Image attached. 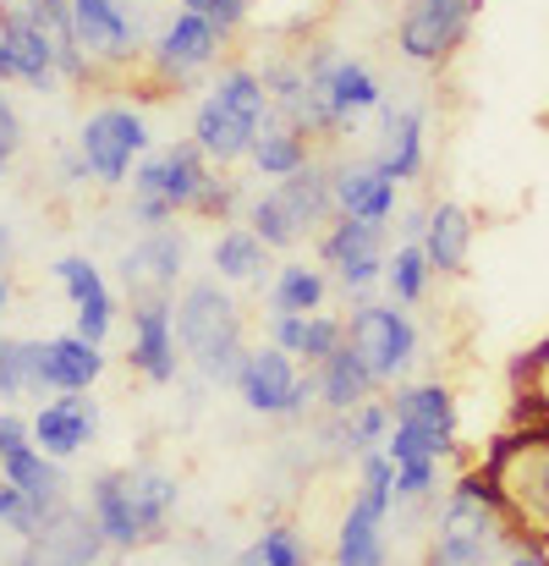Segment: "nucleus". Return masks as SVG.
<instances>
[{
	"mask_svg": "<svg viewBox=\"0 0 549 566\" xmlns=\"http://www.w3.org/2000/svg\"><path fill=\"white\" fill-rule=\"evenodd\" d=\"M517 539H522V534L511 528L495 479L484 473V462H473V468H462V473L445 484V495L434 501V534H429L423 562L495 566Z\"/></svg>",
	"mask_w": 549,
	"mask_h": 566,
	"instance_id": "f257e3e1",
	"label": "nucleus"
},
{
	"mask_svg": "<svg viewBox=\"0 0 549 566\" xmlns=\"http://www.w3.org/2000/svg\"><path fill=\"white\" fill-rule=\"evenodd\" d=\"M270 122H275V105H270V88H264L258 66H253V61H225V66L209 72V88H203V99L192 105L187 138H192L214 166L236 171V166L253 155V144H258V133H264Z\"/></svg>",
	"mask_w": 549,
	"mask_h": 566,
	"instance_id": "f03ea898",
	"label": "nucleus"
},
{
	"mask_svg": "<svg viewBox=\"0 0 549 566\" xmlns=\"http://www.w3.org/2000/svg\"><path fill=\"white\" fill-rule=\"evenodd\" d=\"M177 342L198 385H236L247 358V314L236 303V286L220 275H198L177 292Z\"/></svg>",
	"mask_w": 549,
	"mask_h": 566,
	"instance_id": "7ed1b4c3",
	"label": "nucleus"
},
{
	"mask_svg": "<svg viewBox=\"0 0 549 566\" xmlns=\"http://www.w3.org/2000/svg\"><path fill=\"white\" fill-rule=\"evenodd\" d=\"M478 462L495 479L511 528L549 551V423H511L484 446Z\"/></svg>",
	"mask_w": 549,
	"mask_h": 566,
	"instance_id": "20e7f679",
	"label": "nucleus"
},
{
	"mask_svg": "<svg viewBox=\"0 0 549 566\" xmlns=\"http://www.w3.org/2000/svg\"><path fill=\"white\" fill-rule=\"evenodd\" d=\"M336 214H341V209H336V177H330L325 160H314V166H303L297 177H281V182L253 192L242 220L264 237L270 253H297V248H303L308 237H319Z\"/></svg>",
	"mask_w": 549,
	"mask_h": 566,
	"instance_id": "39448f33",
	"label": "nucleus"
},
{
	"mask_svg": "<svg viewBox=\"0 0 549 566\" xmlns=\"http://www.w3.org/2000/svg\"><path fill=\"white\" fill-rule=\"evenodd\" d=\"M395 512V462L390 451H368L358 457V495L347 501L341 523H336V545H330V562L336 566H390V523Z\"/></svg>",
	"mask_w": 549,
	"mask_h": 566,
	"instance_id": "423d86ee",
	"label": "nucleus"
},
{
	"mask_svg": "<svg viewBox=\"0 0 549 566\" xmlns=\"http://www.w3.org/2000/svg\"><path fill=\"white\" fill-rule=\"evenodd\" d=\"M225 44H231V33H225L220 22H209L203 11L177 6V11L160 22V33L149 39V55H144L138 72H144L149 94H182L187 83H198L203 72L225 66V61H220Z\"/></svg>",
	"mask_w": 549,
	"mask_h": 566,
	"instance_id": "0eeeda50",
	"label": "nucleus"
},
{
	"mask_svg": "<svg viewBox=\"0 0 549 566\" xmlns=\"http://www.w3.org/2000/svg\"><path fill=\"white\" fill-rule=\"evenodd\" d=\"M149 149H155V138H149V111L144 105L105 99L77 122V155L88 160L94 188H133V171H138V160Z\"/></svg>",
	"mask_w": 549,
	"mask_h": 566,
	"instance_id": "6e6552de",
	"label": "nucleus"
},
{
	"mask_svg": "<svg viewBox=\"0 0 549 566\" xmlns=\"http://www.w3.org/2000/svg\"><path fill=\"white\" fill-rule=\"evenodd\" d=\"M484 17V0H401L395 6V55L418 72H445L473 28Z\"/></svg>",
	"mask_w": 549,
	"mask_h": 566,
	"instance_id": "1a4fd4ad",
	"label": "nucleus"
},
{
	"mask_svg": "<svg viewBox=\"0 0 549 566\" xmlns=\"http://www.w3.org/2000/svg\"><path fill=\"white\" fill-rule=\"evenodd\" d=\"M242 407L253 418H281V423H303L314 407H319V385H314V369H303L292 353H281L275 342H258L247 347L242 369H236V385Z\"/></svg>",
	"mask_w": 549,
	"mask_h": 566,
	"instance_id": "9d476101",
	"label": "nucleus"
},
{
	"mask_svg": "<svg viewBox=\"0 0 549 566\" xmlns=\"http://www.w3.org/2000/svg\"><path fill=\"white\" fill-rule=\"evenodd\" d=\"M72 39L88 50V61L105 77H122L144 66L155 33L144 28L133 0H72Z\"/></svg>",
	"mask_w": 549,
	"mask_h": 566,
	"instance_id": "9b49d317",
	"label": "nucleus"
},
{
	"mask_svg": "<svg viewBox=\"0 0 549 566\" xmlns=\"http://www.w3.org/2000/svg\"><path fill=\"white\" fill-rule=\"evenodd\" d=\"M347 347L363 353V364L373 369L379 385H401L418 364V325L401 303L390 297H363L347 314Z\"/></svg>",
	"mask_w": 549,
	"mask_h": 566,
	"instance_id": "f8f14e48",
	"label": "nucleus"
},
{
	"mask_svg": "<svg viewBox=\"0 0 549 566\" xmlns=\"http://www.w3.org/2000/svg\"><path fill=\"white\" fill-rule=\"evenodd\" d=\"M303 72H308V88L352 127L358 116H373V111H384V83H379V72L358 61V55H347L341 44H330V39H308L303 50Z\"/></svg>",
	"mask_w": 549,
	"mask_h": 566,
	"instance_id": "ddd939ff",
	"label": "nucleus"
},
{
	"mask_svg": "<svg viewBox=\"0 0 549 566\" xmlns=\"http://www.w3.org/2000/svg\"><path fill=\"white\" fill-rule=\"evenodd\" d=\"M0 72L6 83H22L28 94H61V61H55V28L39 22L28 6H0Z\"/></svg>",
	"mask_w": 549,
	"mask_h": 566,
	"instance_id": "4468645a",
	"label": "nucleus"
},
{
	"mask_svg": "<svg viewBox=\"0 0 549 566\" xmlns=\"http://www.w3.org/2000/svg\"><path fill=\"white\" fill-rule=\"evenodd\" d=\"M187 259H192V237L182 226H160V231H144L133 248H122L116 259V281L133 303H149V297H177L187 286Z\"/></svg>",
	"mask_w": 549,
	"mask_h": 566,
	"instance_id": "2eb2a0df",
	"label": "nucleus"
},
{
	"mask_svg": "<svg viewBox=\"0 0 549 566\" xmlns=\"http://www.w3.org/2000/svg\"><path fill=\"white\" fill-rule=\"evenodd\" d=\"M127 369L144 385H177L187 353L177 342V297H149L127 308Z\"/></svg>",
	"mask_w": 549,
	"mask_h": 566,
	"instance_id": "dca6fc26",
	"label": "nucleus"
},
{
	"mask_svg": "<svg viewBox=\"0 0 549 566\" xmlns=\"http://www.w3.org/2000/svg\"><path fill=\"white\" fill-rule=\"evenodd\" d=\"M50 281H55V286L66 292V303H72V331L105 347L110 331H116V292H110V275H105L88 253H61V259H50Z\"/></svg>",
	"mask_w": 549,
	"mask_h": 566,
	"instance_id": "f3484780",
	"label": "nucleus"
},
{
	"mask_svg": "<svg viewBox=\"0 0 549 566\" xmlns=\"http://www.w3.org/2000/svg\"><path fill=\"white\" fill-rule=\"evenodd\" d=\"M33 446L55 462L83 457L99 440V396L94 390H61V396H39L33 407Z\"/></svg>",
	"mask_w": 549,
	"mask_h": 566,
	"instance_id": "a211bd4d",
	"label": "nucleus"
},
{
	"mask_svg": "<svg viewBox=\"0 0 549 566\" xmlns=\"http://www.w3.org/2000/svg\"><path fill=\"white\" fill-rule=\"evenodd\" d=\"M373 166H379L395 188L423 182V171H429V111H423V105H412V99H395V105H390V99H384Z\"/></svg>",
	"mask_w": 549,
	"mask_h": 566,
	"instance_id": "6ab92c4d",
	"label": "nucleus"
},
{
	"mask_svg": "<svg viewBox=\"0 0 549 566\" xmlns=\"http://www.w3.org/2000/svg\"><path fill=\"white\" fill-rule=\"evenodd\" d=\"M209 171H214V160H209L192 138H171V144H160V149H149V155L138 160V171H133V192L171 198V203H177V214H187V209H192V198H198V188L209 182Z\"/></svg>",
	"mask_w": 549,
	"mask_h": 566,
	"instance_id": "aec40b11",
	"label": "nucleus"
},
{
	"mask_svg": "<svg viewBox=\"0 0 549 566\" xmlns=\"http://www.w3.org/2000/svg\"><path fill=\"white\" fill-rule=\"evenodd\" d=\"M110 369L105 347L77 336V331H61V336H44L39 342V396H61V390H94Z\"/></svg>",
	"mask_w": 549,
	"mask_h": 566,
	"instance_id": "412c9836",
	"label": "nucleus"
},
{
	"mask_svg": "<svg viewBox=\"0 0 549 566\" xmlns=\"http://www.w3.org/2000/svg\"><path fill=\"white\" fill-rule=\"evenodd\" d=\"M83 506L94 512V523H99V534H105L110 551L127 556V551H144V545H149V534H144V523H138V506H133V479H127V468L94 473Z\"/></svg>",
	"mask_w": 549,
	"mask_h": 566,
	"instance_id": "4be33fe9",
	"label": "nucleus"
},
{
	"mask_svg": "<svg viewBox=\"0 0 549 566\" xmlns=\"http://www.w3.org/2000/svg\"><path fill=\"white\" fill-rule=\"evenodd\" d=\"M390 418L395 423H418L440 440H456L462 434V412H456V390L445 379H401L390 385Z\"/></svg>",
	"mask_w": 549,
	"mask_h": 566,
	"instance_id": "5701e85b",
	"label": "nucleus"
},
{
	"mask_svg": "<svg viewBox=\"0 0 549 566\" xmlns=\"http://www.w3.org/2000/svg\"><path fill=\"white\" fill-rule=\"evenodd\" d=\"M209 275H220L225 286H270V248H264V237L247 226V220H236V226H220L214 231V242H209Z\"/></svg>",
	"mask_w": 549,
	"mask_h": 566,
	"instance_id": "b1692460",
	"label": "nucleus"
},
{
	"mask_svg": "<svg viewBox=\"0 0 549 566\" xmlns=\"http://www.w3.org/2000/svg\"><path fill=\"white\" fill-rule=\"evenodd\" d=\"M473 237H478V220H473L467 203H456V198L429 203L423 253H429L434 275H462V270H467V253H473Z\"/></svg>",
	"mask_w": 549,
	"mask_h": 566,
	"instance_id": "393cba45",
	"label": "nucleus"
},
{
	"mask_svg": "<svg viewBox=\"0 0 549 566\" xmlns=\"http://www.w3.org/2000/svg\"><path fill=\"white\" fill-rule=\"evenodd\" d=\"M314 385H319V412H336V418L358 412L363 401H373V396L384 390V385L373 379V369L363 364V353H358V347L330 353V358L314 369Z\"/></svg>",
	"mask_w": 549,
	"mask_h": 566,
	"instance_id": "a878e982",
	"label": "nucleus"
},
{
	"mask_svg": "<svg viewBox=\"0 0 549 566\" xmlns=\"http://www.w3.org/2000/svg\"><path fill=\"white\" fill-rule=\"evenodd\" d=\"M336 177V209L352 220H395V182L373 166V160H341L330 166Z\"/></svg>",
	"mask_w": 549,
	"mask_h": 566,
	"instance_id": "bb28decb",
	"label": "nucleus"
},
{
	"mask_svg": "<svg viewBox=\"0 0 549 566\" xmlns=\"http://www.w3.org/2000/svg\"><path fill=\"white\" fill-rule=\"evenodd\" d=\"M330 270L314 259H286V264H275V275H270V286H264V308L270 314H319V308H330Z\"/></svg>",
	"mask_w": 549,
	"mask_h": 566,
	"instance_id": "cd10ccee",
	"label": "nucleus"
},
{
	"mask_svg": "<svg viewBox=\"0 0 549 566\" xmlns=\"http://www.w3.org/2000/svg\"><path fill=\"white\" fill-rule=\"evenodd\" d=\"M373 253H390V226L384 220H352V214H336L319 237H314V259L336 275L347 270L352 259H373Z\"/></svg>",
	"mask_w": 549,
	"mask_h": 566,
	"instance_id": "c85d7f7f",
	"label": "nucleus"
},
{
	"mask_svg": "<svg viewBox=\"0 0 549 566\" xmlns=\"http://www.w3.org/2000/svg\"><path fill=\"white\" fill-rule=\"evenodd\" d=\"M127 479H133V506H138V523H144L149 545L166 539L171 534V517L182 512V479L171 468H155V462L127 468Z\"/></svg>",
	"mask_w": 549,
	"mask_h": 566,
	"instance_id": "c756f323",
	"label": "nucleus"
},
{
	"mask_svg": "<svg viewBox=\"0 0 549 566\" xmlns=\"http://www.w3.org/2000/svg\"><path fill=\"white\" fill-rule=\"evenodd\" d=\"M61 468H66V462L44 457L33 440L0 457V479H6V484H17V490H22L33 506H44V512H55V506L66 501V473H61Z\"/></svg>",
	"mask_w": 549,
	"mask_h": 566,
	"instance_id": "7c9ffc66",
	"label": "nucleus"
},
{
	"mask_svg": "<svg viewBox=\"0 0 549 566\" xmlns=\"http://www.w3.org/2000/svg\"><path fill=\"white\" fill-rule=\"evenodd\" d=\"M319 155H314V138L297 127V122H270L264 133H258V144H253V155H247V166L258 171V177H270V182H281V177H297L303 166H314Z\"/></svg>",
	"mask_w": 549,
	"mask_h": 566,
	"instance_id": "2f4dec72",
	"label": "nucleus"
},
{
	"mask_svg": "<svg viewBox=\"0 0 549 566\" xmlns=\"http://www.w3.org/2000/svg\"><path fill=\"white\" fill-rule=\"evenodd\" d=\"M511 423H549V336L511 364Z\"/></svg>",
	"mask_w": 549,
	"mask_h": 566,
	"instance_id": "473e14b6",
	"label": "nucleus"
},
{
	"mask_svg": "<svg viewBox=\"0 0 549 566\" xmlns=\"http://www.w3.org/2000/svg\"><path fill=\"white\" fill-rule=\"evenodd\" d=\"M231 566H314V539L297 523H264Z\"/></svg>",
	"mask_w": 549,
	"mask_h": 566,
	"instance_id": "72a5a7b5",
	"label": "nucleus"
},
{
	"mask_svg": "<svg viewBox=\"0 0 549 566\" xmlns=\"http://www.w3.org/2000/svg\"><path fill=\"white\" fill-rule=\"evenodd\" d=\"M434 286V264L423 253V242H395L390 259H384V297L401 303V308H418Z\"/></svg>",
	"mask_w": 549,
	"mask_h": 566,
	"instance_id": "f704fd0d",
	"label": "nucleus"
},
{
	"mask_svg": "<svg viewBox=\"0 0 549 566\" xmlns=\"http://www.w3.org/2000/svg\"><path fill=\"white\" fill-rule=\"evenodd\" d=\"M258 77H264V88H270L275 116H281V122H297L303 105H308V72H303V55L275 50V55L258 61Z\"/></svg>",
	"mask_w": 549,
	"mask_h": 566,
	"instance_id": "c9c22d12",
	"label": "nucleus"
},
{
	"mask_svg": "<svg viewBox=\"0 0 549 566\" xmlns=\"http://www.w3.org/2000/svg\"><path fill=\"white\" fill-rule=\"evenodd\" d=\"M247 182L242 177H231L225 166H214L209 171V182L198 188V198H192V209H187V220H214V226H236L242 214H247Z\"/></svg>",
	"mask_w": 549,
	"mask_h": 566,
	"instance_id": "e433bc0d",
	"label": "nucleus"
},
{
	"mask_svg": "<svg viewBox=\"0 0 549 566\" xmlns=\"http://www.w3.org/2000/svg\"><path fill=\"white\" fill-rule=\"evenodd\" d=\"M39 396V342L0 336V407H17Z\"/></svg>",
	"mask_w": 549,
	"mask_h": 566,
	"instance_id": "4c0bfd02",
	"label": "nucleus"
},
{
	"mask_svg": "<svg viewBox=\"0 0 549 566\" xmlns=\"http://www.w3.org/2000/svg\"><path fill=\"white\" fill-rule=\"evenodd\" d=\"M347 347V314H330V308H319V314H308L303 319V342H297V364L303 369H319L330 353H341Z\"/></svg>",
	"mask_w": 549,
	"mask_h": 566,
	"instance_id": "58836bf2",
	"label": "nucleus"
},
{
	"mask_svg": "<svg viewBox=\"0 0 549 566\" xmlns=\"http://www.w3.org/2000/svg\"><path fill=\"white\" fill-rule=\"evenodd\" d=\"M44 523H50V512H44V506H33L17 484H6V479H0V534H11V539L22 545V539H33Z\"/></svg>",
	"mask_w": 549,
	"mask_h": 566,
	"instance_id": "ea45409f",
	"label": "nucleus"
},
{
	"mask_svg": "<svg viewBox=\"0 0 549 566\" xmlns=\"http://www.w3.org/2000/svg\"><path fill=\"white\" fill-rule=\"evenodd\" d=\"M440 462H395V506H434Z\"/></svg>",
	"mask_w": 549,
	"mask_h": 566,
	"instance_id": "a19ab883",
	"label": "nucleus"
},
{
	"mask_svg": "<svg viewBox=\"0 0 549 566\" xmlns=\"http://www.w3.org/2000/svg\"><path fill=\"white\" fill-rule=\"evenodd\" d=\"M127 226H138V231H160V226H177L182 214H177V203L171 198H155V192H133L127 198V214H122Z\"/></svg>",
	"mask_w": 549,
	"mask_h": 566,
	"instance_id": "79ce46f5",
	"label": "nucleus"
},
{
	"mask_svg": "<svg viewBox=\"0 0 549 566\" xmlns=\"http://www.w3.org/2000/svg\"><path fill=\"white\" fill-rule=\"evenodd\" d=\"M22 144H28V127H22V111H17V99L0 88V177L17 166V155H22Z\"/></svg>",
	"mask_w": 549,
	"mask_h": 566,
	"instance_id": "37998d69",
	"label": "nucleus"
},
{
	"mask_svg": "<svg viewBox=\"0 0 549 566\" xmlns=\"http://www.w3.org/2000/svg\"><path fill=\"white\" fill-rule=\"evenodd\" d=\"M177 6H187V11H203L209 22H220L225 33H236L247 17H253V0H177Z\"/></svg>",
	"mask_w": 549,
	"mask_h": 566,
	"instance_id": "c03bdc74",
	"label": "nucleus"
},
{
	"mask_svg": "<svg viewBox=\"0 0 549 566\" xmlns=\"http://www.w3.org/2000/svg\"><path fill=\"white\" fill-rule=\"evenodd\" d=\"M88 182H94V177H88V160L77 155V144H72V149H61V155H55V188L77 192V188H88Z\"/></svg>",
	"mask_w": 549,
	"mask_h": 566,
	"instance_id": "a18cd8bd",
	"label": "nucleus"
},
{
	"mask_svg": "<svg viewBox=\"0 0 549 566\" xmlns=\"http://www.w3.org/2000/svg\"><path fill=\"white\" fill-rule=\"evenodd\" d=\"M28 440H33V423L17 407H0V457L17 451V446H28Z\"/></svg>",
	"mask_w": 549,
	"mask_h": 566,
	"instance_id": "49530a36",
	"label": "nucleus"
},
{
	"mask_svg": "<svg viewBox=\"0 0 549 566\" xmlns=\"http://www.w3.org/2000/svg\"><path fill=\"white\" fill-rule=\"evenodd\" d=\"M423 231H429V203H407L395 214V242H423Z\"/></svg>",
	"mask_w": 549,
	"mask_h": 566,
	"instance_id": "de8ad7c7",
	"label": "nucleus"
},
{
	"mask_svg": "<svg viewBox=\"0 0 549 566\" xmlns=\"http://www.w3.org/2000/svg\"><path fill=\"white\" fill-rule=\"evenodd\" d=\"M17 6H28L39 22H50V28H66L72 22V0H17Z\"/></svg>",
	"mask_w": 549,
	"mask_h": 566,
	"instance_id": "09e8293b",
	"label": "nucleus"
},
{
	"mask_svg": "<svg viewBox=\"0 0 549 566\" xmlns=\"http://www.w3.org/2000/svg\"><path fill=\"white\" fill-rule=\"evenodd\" d=\"M495 566H549V551L545 545H534V539H517Z\"/></svg>",
	"mask_w": 549,
	"mask_h": 566,
	"instance_id": "8fccbe9b",
	"label": "nucleus"
},
{
	"mask_svg": "<svg viewBox=\"0 0 549 566\" xmlns=\"http://www.w3.org/2000/svg\"><path fill=\"white\" fill-rule=\"evenodd\" d=\"M11 259H17V226H11V220H0V275L11 270Z\"/></svg>",
	"mask_w": 549,
	"mask_h": 566,
	"instance_id": "3c124183",
	"label": "nucleus"
},
{
	"mask_svg": "<svg viewBox=\"0 0 549 566\" xmlns=\"http://www.w3.org/2000/svg\"><path fill=\"white\" fill-rule=\"evenodd\" d=\"M6 308H11V275H0V319H6Z\"/></svg>",
	"mask_w": 549,
	"mask_h": 566,
	"instance_id": "603ef678",
	"label": "nucleus"
},
{
	"mask_svg": "<svg viewBox=\"0 0 549 566\" xmlns=\"http://www.w3.org/2000/svg\"><path fill=\"white\" fill-rule=\"evenodd\" d=\"M0 6H6V0H0Z\"/></svg>",
	"mask_w": 549,
	"mask_h": 566,
	"instance_id": "864d4df0",
	"label": "nucleus"
}]
</instances>
